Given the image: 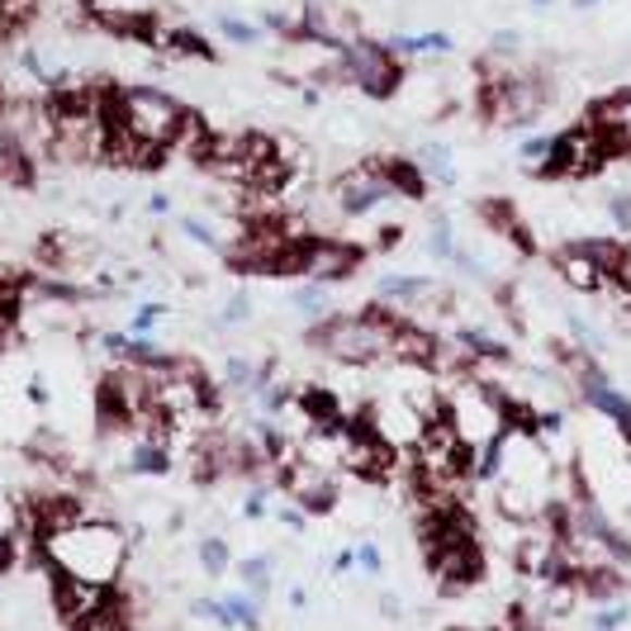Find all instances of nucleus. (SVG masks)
Listing matches in <instances>:
<instances>
[{
  "mask_svg": "<svg viewBox=\"0 0 631 631\" xmlns=\"http://www.w3.org/2000/svg\"><path fill=\"white\" fill-rule=\"evenodd\" d=\"M38 550H44V560L58 574H67V580L114 589V580H120V570L128 560V536L114 528V522L76 518L72 528L38 536Z\"/></svg>",
  "mask_w": 631,
  "mask_h": 631,
  "instance_id": "nucleus-1",
  "label": "nucleus"
},
{
  "mask_svg": "<svg viewBox=\"0 0 631 631\" xmlns=\"http://www.w3.org/2000/svg\"><path fill=\"white\" fill-rule=\"evenodd\" d=\"M399 327H404L399 309L371 305L361 313H333V319L313 323L309 342L323 351V357H333L342 366H375V361L389 357L394 333H399Z\"/></svg>",
  "mask_w": 631,
  "mask_h": 631,
  "instance_id": "nucleus-2",
  "label": "nucleus"
},
{
  "mask_svg": "<svg viewBox=\"0 0 631 631\" xmlns=\"http://www.w3.org/2000/svg\"><path fill=\"white\" fill-rule=\"evenodd\" d=\"M446 423L456 428V437L466 442L470 456H480L512 423V399H504V389L484 385V380H461L446 394Z\"/></svg>",
  "mask_w": 631,
  "mask_h": 631,
  "instance_id": "nucleus-3",
  "label": "nucleus"
},
{
  "mask_svg": "<svg viewBox=\"0 0 631 631\" xmlns=\"http://www.w3.org/2000/svg\"><path fill=\"white\" fill-rule=\"evenodd\" d=\"M181 114H186V104L176 96H166L162 86H148V82H134V86H120L114 90V104L104 120L128 128L138 143H148V148H171V138H176L181 128Z\"/></svg>",
  "mask_w": 631,
  "mask_h": 631,
  "instance_id": "nucleus-4",
  "label": "nucleus"
},
{
  "mask_svg": "<svg viewBox=\"0 0 631 631\" xmlns=\"http://www.w3.org/2000/svg\"><path fill=\"white\" fill-rule=\"evenodd\" d=\"M342 58H347V76L351 86L366 90L371 100H389L399 96V86L409 82V67H404L399 58L389 52L385 38H351L347 48H342Z\"/></svg>",
  "mask_w": 631,
  "mask_h": 631,
  "instance_id": "nucleus-5",
  "label": "nucleus"
},
{
  "mask_svg": "<svg viewBox=\"0 0 631 631\" xmlns=\"http://www.w3.org/2000/svg\"><path fill=\"white\" fill-rule=\"evenodd\" d=\"M617 148L603 134H594L584 120L560 128V134H550V162L542 176H560V181H580V176H594V171L608 162Z\"/></svg>",
  "mask_w": 631,
  "mask_h": 631,
  "instance_id": "nucleus-6",
  "label": "nucleus"
},
{
  "mask_svg": "<svg viewBox=\"0 0 631 631\" xmlns=\"http://www.w3.org/2000/svg\"><path fill=\"white\" fill-rule=\"evenodd\" d=\"M327 200H333V209L342 219H366V214H375L380 205L399 200V195H394L385 166H380V157H371V162L342 171L333 186H327Z\"/></svg>",
  "mask_w": 631,
  "mask_h": 631,
  "instance_id": "nucleus-7",
  "label": "nucleus"
},
{
  "mask_svg": "<svg viewBox=\"0 0 631 631\" xmlns=\"http://www.w3.org/2000/svg\"><path fill=\"white\" fill-rule=\"evenodd\" d=\"M357 267H361V247H351L342 238L313 233V238L299 243V275H305V281L337 285V281H347V275H357Z\"/></svg>",
  "mask_w": 631,
  "mask_h": 631,
  "instance_id": "nucleus-8",
  "label": "nucleus"
},
{
  "mask_svg": "<svg viewBox=\"0 0 631 631\" xmlns=\"http://www.w3.org/2000/svg\"><path fill=\"white\" fill-rule=\"evenodd\" d=\"M281 490L290 494V504H299L309 518H313V512H333L337 508V480L327 475L323 466L305 461V456H295V461L281 470Z\"/></svg>",
  "mask_w": 631,
  "mask_h": 631,
  "instance_id": "nucleus-9",
  "label": "nucleus"
},
{
  "mask_svg": "<svg viewBox=\"0 0 631 631\" xmlns=\"http://www.w3.org/2000/svg\"><path fill=\"white\" fill-rule=\"evenodd\" d=\"M58 613H62V622H67L72 631L90 622L96 613L110 608V589H100V584H82V580H67V574H58Z\"/></svg>",
  "mask_w": 631,
  "mask_h": 631,
  "instance_id": "nucleus-10",
  "label": "nucleus"
},
{
  "mask_svg": "<svg viewBox=\"0 0 631 631\" xmlns=\"http://www.w3.org/2000/svg\"><path fill=\"white\" fill-rule=\"evenodd\" d=\"M375 295H380V305L399 309L404 319H409V309L428 305V299H437L442 285L432 281V275H380V281H375Z\"/></svg>",
  "mask_w": 631,
  "mask_h": 631,
  "instance_id": "nucleus-11",
  "label": "nucleus"
},
{
  "mask_svg": "<svg viewBox=\"0 0 631 631\" xmlns=\"http://www.w3.org/2000/svg\"><path fill=\"white\" fill-rule=\"evenodd\" d=\"M556 275H560L565 285H570V290H580V295H598L603 285H608V275H603V271H598L594 261H589V257H584L574 243H570V247H565V252L556 257Z\"/></svg>",
  "mask_w": 631,
  "mask_h": 631,
  "instance_id": "nucleus-12",
  "label": "nucleus"
},
{
  "mask_svg": "<svg viewBox=\"0 0 631 631\" xmlns=\"http://www.w3.org/2000/svg\"><path fill=\"white\" fill-rule=\"evenodd\" d=\"M574 247H580V252L594 261V267L608 275V281H617V275L627 271V261H631V247L622 238H580Z\"/></svg>",
  "mask_w": 631,
  "mask_h": 631,
  "instance_id": "nucleus-13",
  "label": "nucleus"
},
{
  "mask_svg": "<svg viewBox=\"0 0 631 631\" xmlns=\"http://www.w3.org/2000/svg\"><path fill=\"white\" fill-rule=\"evenodd\" d=\"M171 466H176V461H171V446L166 442L134 437V446H128V470H134V475H166Z\"/></svg>",
  "mask_w": 631,
  "mask_h": 631,
  "instance_id": "nucleus-14",
  "label": "nucleus"
},
{
  "mask_svg": "<svg viewBox=\"0 0 631 631\" xmlns=\"http://www.w3.org/2000/svg\"><path fill=\"white\" fill-rule=\"evenodd\" d=\"M290 309H295L309 327H313V323H323V319H333V299H327V285H323V281H305V285H295V290H290Z\"/></svg>",
  "mask_w": 631,
  "mask_h": 631,
  "instance_id": "nucleus-15",
  "label": "nucleus"
},
{
  "mask_svg": "<svg viewBox=\"0 0 631 631\" xmlns=\"http://www.w3.org/2000/svg\"><path fill=\"white\" fill-rule=\"evenodd\" d=\"M380 166H385L394 195H409V200H423L428 195V176L418 171L413 157H380Z\"/></svg>",
  "mask_w": 631,
  "mask_h": 631,
  "instance_id": "nucleus-16",
  "label": "nucleus"
},
{
  "mask_svg": "<svg viewBox=\"0 0 631 631\" xmlns=\"http://www.w3.org/2000/svg\"><path fill=\"white\" fill-rule=\"evenodd\" d=\"M413 162L428 176V186H432V181H442V186H456V152H451V143H423Z\"/></svg>",
  "mask_w": 631,
  "mask_h": 631,
  "instance_id": "nucleus-17",
  "label": "nucleus"
},
{
  "mask_svg": "<svg viewBox=\"0 0 631 631\" xmlns=\"http://www.w3.org/2000/svg\"><path fill=\"white\" fill-rule=\"evenodd\" d=\"M214 29L228 38V44H238V48H257L261 38H267V29H261L257 20H243V15H228V10H219L214 15Z\"/></svg>",
  "mask_w": 631,
  "mask_h": 631,
  "instance_id": "nucleus-18",
  "label": "nucleus"
},
{
  "mask_svg": "<svg viewBox=\"0 0 631 631\" xmlns=\"http://www.w3.org/2000/svg\"><path fill=\"white\" fill-rule=\"evenodd\" d=\"M223 608H228V617H233V627H238V631H257L261 627V598L247 594V589L223 598Z\"/></svg>",
  "mask_w": 631,
  "mask_h": 631,
  "instance_id": "nucleus-19",
  "label": "nucleus"
},
{
  "mask_svg": "<svg viewBox=\"0 0 631 631\" xmlns=\"http://www.w3.org/2000/svg\"><path fill=\"white\" fill-rule=\"evenodd\" d=\"M176 228L186 233L190 243H200L205 252H223L228 257V238H223V233L214 228V223H205V219H195V214H186V219H176Z\"/></svg>",
  "mask_w": 631,
  "mask_h": 631,
  "instance_id": "nucleus-20",
  "label": "nucleus"
},
{
  "mask_svg": "<svg viewBox=\"0 0 631 631\" xmlns=\"http://www.w3.org/2000/svg\"><path fill=\"white\" fill-rule=\"evenodd\" d=\"M200 570L214 574V580H223V574L233 570V550H228L223 536H205V542H200Z\"/></svg>",
  "mask_w": 631,
  "mask_h": 631,
  "instance_id": "nucleus-21",
  "label": "nucleus"
},
{
  "mask_svg": "<svg viewBox=\"0 0 631 631\" xmlns=\"http://www.w3.org/2000/svg\"><path fill=\"white\" fill-rule=\"evenodd\" d=\"M238 574H243V589H247V594H257V598L271 594V560H267V556H247V560L238 565Z\"/></svg>",
  "mask_w": 631,
  "mask_h": 631,
  "instance_id": "nucleus-22",
  "label": "nucleus"
},
{
  "mask_svg": "<svg viewBox=\"0 0 631 631\" xmlns=\"http://www.w3.org/2000/svg\"><path fill=\"white\" fill-rule=\"evenodd\" d=\"M550 162V134H532L528 143H518V166L532 171V176H542Z\"/></svg>",
  "mask_w": 631,
  "mask_h": 631,
  "instance_id": "nucleus-23",
  "label": "nucleus"
},
{
  "mask_svg": "<svg viewBox=\"0 0 631 631\" xmlns=\"http://www.w3.org/2000/svg\"><path fill=\"white\" fill-rule=\"evenodd\" d=\"M456 233H451V219H432V233H428V252L437 261H451L456 257Z\"/></svg>",
  "mask_w": 631,
  "mask_h": 631,
  "instance_id": "nucleus-24",
  "label": "nucleus"
},
{
  "mask_svg": "<svg viewBox=\"0 0 631 631\" xmlns=\"http://www.w3.org/2000/svg\"><path fill=\"white\" fill-rule=\"evenodd\" d=\"M565 323H570V337H574V347L594 351V357H598L603 347H608V342H603V333H598V327H589V323L580 319V313H565Z\"/></svg>",
  "mask_w": 631,
  "mask_h": 631,
  "instance_id": "nucleus-25",
  "label": "nucleus"
},
{
  "mask_svg": "<svg viewBox=\"0 0 631 631\" xmlns=\"http://www.w3.org/2000/svg\"><path fill=\"white\" fill-rule=\"evenodd\" d=\"M247 319H252V295H233L228 299V305H223L219 309V319H214V327H238V323H247Z\"/></svg>",
  "mask_w": 631,
  "mask_h": 631,
  "instance_id": "nucleus-26",
  "label": "nucleus"
},
{
  "mask_svg": "<svg viewBox=\"0 0 631 631\" xmlns=\"http://www.w3.org/2000/svg\"><path fill=\"white\" fill-rule=\"evenodd\" d=\"M631 622V608L627 603H613V608H598L594 613V631H622Z\"/></svg>",
  "mask_w": 631,
  "mask_h": 631,
  "instance_id": "nucleus-27",
  "label": "nucleus"
},
{
  "mask_svg": "<svg viewBox=\"0 0 631 631\" xmlns=\"http://www.w3.org/2000/svg\"><path fill=\"white\" fill-rule=\"evenodd\" d=\"M418 38H423V58H451V52H456V38L446 29H428Z\"/></svg>",
  "mask_w": 631,
  "mask_h": 631,
  "instance_id": "nucleus-28",
  "label": "nucleus"
},
{
  "mask_svg": "<svg viewBox=\"0 0 631 631\" xmlns=\"http://www.w3.org/2000/svg\"><path fill=\"white\" fill-rule=\"evenodd\" d=\"M608 214H613L617 228L631 233V190H613L608 195Z\"/></svg>",
  "mask_w": 631,
  "mask_h": 631,
  "instance_id": "nucleus-29",
  "label": "nucleus"
},
{
  "mask_svg": "<svg viewBox=\"0 0 631 631\" xmlns=\"http://www.w3.org/2000/svg\"><path fill=\"white\" fill-rule=\"evenodd\" d=\"M162 313H166V305H143L134 319H128V333H152V327L162 323Z\"/></svg>",
  "mask_w": 631,
  "mask_h": 631,
  "instance_id": "nucleus-30",
  "label": "nucleus"
},
{
  "mask_svg": "<svg viewBox=\"0 0 631 631\" xmlns=\"http://www.w3.org/2000/svg\"><path fill=\"white\" fill-rule=\"evenodd\" d=\"M357 565H361L366 574H380V570H385V550H380L375 542H361L357 546Z\"/></svg>",
  "mask_w": 631,
  "mask_h": 631,
  "instance_id": "nucleus-31",
  "label": "nucleus"
},
{
  "mask_svg": "<svg viewBox=\"0 0 631 631\" xmlns=\"http://www.w3.org/2000/svg\"><path fill=\"white\" fill-rule=\"evenodd\" d=\"M281 528H285V532H305V528H309V512L299 508V504L281 508Z\"/></svg>",
  "mask_w": 631,
  "mask_h": 631,
  "instance_id": "nucleus-32",
  "label": "nucleus"
},
{
  "mask_svg": "<svg viewBox=\"0 0 631 631\" xmlns=\"http://www.w3.org/2000/svg\"><path fill=\"white\" fill-rule=\"evenodd\" d=\"M243 512L247 518H267V484H257V490L243 498Z\"/></svg>",
  "mask_w": 631,
  "mask_h": 631,
  "instance_id": "nucleus-33",
  "label": "nucleus"
},
{
  "mask_svg": "<svg viewBox=\"0 0 631 631\" xmlns=\"http://www.w3.org/2000/svg\"><path fill=\"white\" fill-rule=\"evenodd\" d=\"M347 570H357V546H347L333 556V574H347Z\"/></svg>",
  "mask_w": 631,
  "mask_h": 631,
  "instance_id": "nucleus-34",
  "label": "nucleus"
},
{
  "mask_svg": "<svg viewBox=\"0 0 631 631\" xmlns=\"http://www.w3.org/2000/svg\"><path fill=\"white\" fill-rule=\"evenodd\" d=\"M512 631H546V622H536V617L532 613H512Z\"/></svg>",
  "mask_w": 631,
  "mask_h": 631,
  "instance_id": "nucleus-35",
  "label": "nucleus"
},
{
  "mask_svg": "<svg viewBox=\"0 0 631 631\" xmlns=\"http://www.w3.org/2000/svg\"><path fill=\"white\" fill-rule=\"evenodd\" d=\"M148 209H152V214H171V200H166V195H152Z\"/></svg>",
  "mask_w": 631,
  "mask_h": 631,
  "instance_id": "nucleus-36",
  "label": "nucleus"
},
{
  "mask_svg": "<svg viewBox=\"0 0 631 631\" xmlns=\"http://www.w3.org/2000/svg\"><path fill=\"white\" fill-rule=\"evenodd\" d=\"M574 10H594V5H603V0H570Z\"/></svg>",
  "mask_w": 631,
  "mask_h": 631,
  "instance_id": "nucleus-37",
  "label": "nucleus"
},
{
  "mask_svg": "<svg viewBox=\"0 0 631 631\" xmlns=\"http://www.w3.org/2000/svg\"><path fill=\"white\" fill-rule=\"evenodd\" d=\"M528 5H532V10H550V5H556V0H528Z\"/></svg>",
  "mask_w": 631,
  "mask_h": 631,
  "instance_id": "nucleus-38",
  "label": "nucleus"
},
{
  "mask_svg": "<svg viewBox=\"0 0 631 631\" xmlns=\"http://www.w3.org/2000/svg\"><path fill=\"white\" fill-rule=\"evenodd\" d=\"M299 5H309V0H299Z\"/></svg>",
  "mask_w": 631,
  "mask_h": 631,
  "instance_id": "nucleus-39",
  "label": "nucleus"
}]
</instances>
